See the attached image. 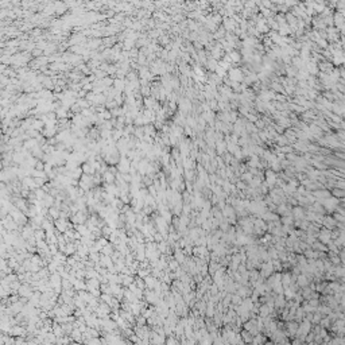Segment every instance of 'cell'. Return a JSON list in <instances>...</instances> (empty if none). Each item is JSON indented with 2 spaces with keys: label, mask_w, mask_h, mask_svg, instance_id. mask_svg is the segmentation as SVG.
I'll use <instances>...</instances> for the list:
<instances>
[{
  "label": "cell",
  "mask_w": 345,
  "mask_h": 345,
  "mask_svg": "<svg viewBox=\"0 0 345 345\" xmlns=\"http://www.w3.org/2000/svg\"><path fill=\"white\" fill-rule=\"evenodd\" d=\"M294 214H295V217H298V218H302V217H303V212L301 211L299 208H295V209H294Z\"/></svg>",
  "instance_id": "5"
},
{
  "label": "cell",
  "mask_w": 345,
  "mask_h": 345,
  "mask_svg": "<svg viewBox=\"0 0 345 345\" xmlns=\"http://www.w3.org/2000/svg\"><path fill=\"white\" fill-rule=\"evenodd\" d=\"M231 57L233 58V61H235V62H236V61H239V59H240V55H239V53H236V51H233V53H232V54H231Z\"/></svg>",
  "instance_id": "9"
},
{
  "label": "cell",
  "mask_w": 345,
  "mask_h": 345,
  "mask_svg": "<svg viewBox=\"0 0 345 345\" xmlns=\"http://www.w3.org/2000/svg\"><path fill=\"white\" fill-rule=\"evenodd\" d=\"M298 284H299V286H303V287H305L306 284H307V281H306V277H305V275H301V277L298 278Z\"/></svg>",
  "instance_id": "4"
},
{
  "label": "cell",
  "mask_w": 345,
  "mask_h": 345,
  "mask_svg": "<svg viewBox=\"0 0 345 345\" xmlns=\"http://www.w3.org/2000/svg\"><path fill=\"white\" fill-rule=\"evenodd\" d=\"M5 69V65L4 64H0V71H3Z\"/></svg>",
  "instance_id": "11"
},
{
  "label": "cell",
  "mask_w": 345,
  "mask_h": 345,
  "mask_svg": "<svg viewBox=\"0 0 345 345\" xmlns=\"http://www.w3.org/2000/svg\"><path fill=\"white\" fill-rule=\"evenodd\" d=\"M313 247H314V249H318V251H326L325 246H322V244H319V243L313 244Z\"/></svg>",
  "instance_id": "7"
},
{
  "label": "cell",
  "mask_w": 345,
  "mask_h": 345,
  "mask_svg": "<svg viewBox=\"0 0 345 345\" xmlns=\"http://www.w3.org/2000/svg\"><path fill=\"white\" fill-rule=\"evenodd\" d=\"M104 177H105V179L108 181L109 183H111L112 181H113V174H112V172H109V171H106V172H105V175H104Z\"/></svg>",
  "instance_id": "6"
},
{
  "label": "cell",
  "mask_w": 345,
  "mask_h": 345,
  "mask_svg": "<svg viewBox=\"0 0 345 345\" xmlns=\"http://www.w3.org/2000/svg\"><path fill=\"white\" fill-rule=\"evenodd\" d=\"M229 77H231V80L233 81V82H240V81L244 78V76H243V73H241L240 69H231V70H229Z\"/></svg>",
  "instance_id": "1"
},
{
  "label": "cell",
  "mask_w": 345,
  "mask_h": 345,
  "mask_svg": "<svg viewBox=\"0 0 345 345\" xmlns=\"http://www.w3.org/2000/svg\"><path fill=\"white\" fill-rule=\"evenodd\" d=\"M329 236H330V232L324 231L321 233V236H319V240H321L324 244H329V243H330V237H329Z\"/></svg>",
  "instance_id": "3"
},
{
  "label": "cell",
  "mask_w": 345,
  "mask_h": 345,
  "mask_svg": "<svg viewBox=\"0 0 345 345\" xmlns=\"http://www.w3.org/2000/svg\"><path fill=\"white\" fill-rule=\"evenodd\" d=\"M266 178H267V183H268V186H272V185L277 182V177H275L274 171H271V170H268L267 172H266Z\"/></svg>",
  "instance_id": "2"
},
{
  "label": "cell",
  "mask_w": 345,
  "mask_h": 345,
  "mask_svg": "<svg viewBox=\"0 0 345 345\" xmlns=\"http://www.w3.org/2000/svg\"><path fill=\"white\" fill-rule=\"evenodd\" d=\"M333 194H334V197H343L344 196V190H338V189H334L333 190Z\"/></svg>",
  "instance_id": "8"
},
{
  "label": "cell",
  "mask_w": 345,
  "mask_h": 345,
  "mask_svg": "<svg viewBox=\"0 0 345 345\" xmlns=\"http://www.w3.org/2000/svg\"><path fill=\"white\" fill-rule=\"evenodd\" d=\"M333 218H337L338 221H344V217H343V214H334V217Z\"/></svg>",
  "instance_id": "10"
}]
</instances>
